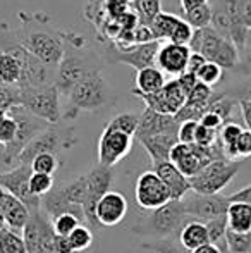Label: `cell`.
I'll return each mask as SVG.
<instances>
[{"label":"cell","mask_w":251,"mask_h":253,"mask_svg":"<svg viewBox=\"0 0 251 253\" xmlns=\"http://www.w3.org/2000/svg\"><path fill=\"white\" fill-rule=\"evenodd\" d=\"M57 67H50L33 55L14 35L12 26L0 23V86L35 88L55 84Z\"/></svg>","instance_id":"1"},{"label":"cell","mask_w":251,"mask_h":253,"mask_svg":"<svg viewBox=\"0 0 251 253\" xmlns=\"http://www.w3.org/2000/svg\"><path fill=\"white\" fill-rule=\"evenodd\" d=\"M3 197H5V191L0 186V229L5 227V219H3Z\"/></svg>","instance_id":"57"},{"label":"cell","mask_w":251,"mask_h":253,"mask_svg":"<svg viewBox=\"0 0 251 253\" xmlns=\"http://www.w3.org/2000/svg\"><path fill=\"white\" fill-rule=\"evenodd\" d=\"M165 74L158 67H146L141 69L134 76V97H146V95H155L165 86Z\"/></svg>","instance_id":"23"},{"label":"cell","mask_w":251,"mask_h":253,"mask_svg":"<svg viewBox=\"0 0 251 253\" xmlns=\"http://www.w3.org/2000/svg\"><path fill=\"white\" fill-rule=\"evenodd\" d=\"M212 17H214V10H212L210 2H207L203 5L196 7V9L184 12L182 19L186 23H189L193 26V30H203V28L212 26Z\"/></svg>","instance_id":"31"},{"label":"cell","mask_w":251,"mask_h":253,"mask_svg":"<svg viewBox=\"0 0 251 253\" xmlns=\"http://www.w3.org/2000/svg\"><path fill=\"white\" fill-rule=\"evenodd\" d=\"M7 114H9V112H7V110H2V109H0V123H2V119L7 116Z\"/></svg>","instance_id":"59"},{"label":"cell","mask_w":251,"mask_h":253,"mask_svg":"<svg viewBox=\"0 0 251 253\" xmlns=\"http://www.w3.org/2000/svg\"><path fill=\"white\" fill-rule=\"evenodd\" d=\"M143 250L153 252V253H191L186 248L181 247L178 238H165V240H150L140 243Z\"/></svg>","instance_id":"33"},{"label":"cell","mask_w":251,"mask_h":253,"mask_svg":"<svg viewBox=\"0 0 251 253\" xmlns=\"http://www.w3.org/2000/svg\"><path fill=\"white\" fill-rule=\"evenodd\" d=\"M225 243L231 253H251V233H236L227 229Z\"/></svg>","instance_id":"38"},{"label":"cell","mask_w":251,"mask_h":253,"mask_svg":"<svg viewBox=\"0 0 251 253\" xmlns=\"http://www.w3.org/2000/svg\"><path fill=\"white\" fill-rule=\"evenodd\" d=\"M30 217L31 213L28 210V207L19 198H16L14 195L5 191V197H3V219H5V227L17 231V233H23Z\"/></svg>","instance_id":"24"},{"label":"cell","mask_w":251,"mask_h":253,"mask_svg":"<svg viewBox=\"0 0 251 253\" xmlns=\"http://www.w3.org/2000/svg\"><path fill=\"white\" fill-rule=\"evenodd\" d=\"M239 110H241L243 121L246 124V129L251 131V102L248 100H239Z\"/></svg>","instance_id":"54"},{"label":"cell","mask_w":251,"mask_h":253,"mask_svg":"<svg viewBox=\"0 0 251 253\" xmlns=\"http://www.w3.org/2000/svg\"><path fill=\"white\" fill-rule=\"evenodd\" d=\"M17 134V123L10 114H7L0 123V147L5 148L16 140Z\"/></svg>","instance_id":"41"},{"label":"cell","mask_w":251,"mask_h":253,"mask_svg":"<svg viewBox=\"0 0 251 253\" xmlns=\"http://www.w3.org/2000/svg\"><path fill=\"white\" fill-rule=\"evenodd\" d=\"M191 253H231V252H229L227 245L218 248V247H215V245H212V243H207V245H203V247L193 250Z\"/></svg>","instance_id":"55"},{"label":"cell","mask_w":251,"mask_h":253,"mask_svg":"<svg viewBox=\"0 0 251 253\" xmlns=\"http://www.w3.org/2000/svg\"><path fill=\"white\" fill-rule=\"evenodd\" d=\"M227 97H231V98H234V100H248L251 102V80L248 81H245V83H241V84H238V86H234V88H231V90H227V91H224Z\"/></svg>","instance_id":"46"},{"label":"cell","mask_w":251,"mask_h":253,"mask_svg":"<svg viewBox=\"0 0 251 253\" xmlns=\"http://www.w3.org/2000/svg\"><path fill=\"white\" fill-rule=\"evenodd\" d=\"M140 98L144 102L146 109L164 114V116H178V112L184 107L186 100H188V93L182 90L178 78H176V80L167 81L165 86L158 93L146 95V97Z\"/></svg>","instance_id":"17"},{"label":"cell","mask_w":251,"mask_h":253,"mask_svg":"<svg viewBox=\"0 0 251 253\" xmlns=\"http://www.w3.org/2000/svg\"><path fill=\"white\" fill-rule=\"evenodd\" d=\"M31 174H33L31 166H24V164H19L9 170H0V186L3 188V191L19 198L33 215L41 210V198L33 195V191L30 190Z\"/></svg>","instance_id":"12"},{"label":"cell","mask_w":251,"mask_h":253,"mask_svg":"<svg viewBox=\"0 0 251 253\" xmlns=\"http://www.w3.org/2000/svg\"><path fill=\"white\" fill-rule=\"evenodd\" d=\"M158 48H160V42L134 45L131 48H124V50L114 47L108 42L100 50V57L105 64H127L138 73V71L146 69V67H157Z\"/></svg>","instance_id":"11"},{"label":"cell","mask_w":251,"mask_h":253,"mask_svg":"<svg viewBox=\"0 0 251 253\" xmlns=\"http://www.w3.org/2000/svg\"><path fill=\"white\" fill-rule=\"evenodd\" d=\"M178 81H179V84L182 86V90H184L188 95L194 90V86H196V84L200 83V80H198L196 74L188 73V71H186V73H182L181 76L178 78Z\"/></svg>","instance_id":"49"},{"label":"cell","mask_w":251,"mask_h":253,"mask_svg":"<svg viewBox=\"0 0 251 253\" xmlns=\"http://www.w3.org/2000/svg\"><path fill=\"white\" fill-rule=\"evenodd\" d=\"M179 123L174 116H164L155 110L144 109L140 116V126L136 131V140L140 138L155 136V134H165V133H178Z\"/></svg>","instance_id":"21"},{"label":"cell","mask_w":251,"mask_h":253,"mask_svg":"<svg viewBox=\"0 0 251 253\" xmlns=\"http://www.w3.org/2000/svg\"><path fill=\"white\" fill-rule=\"evenodd\" d=\"M239 10L246 28L251 30V0H239Z\"/></svg>","instance_id":"53"},{"label":"cell","mask_w":251,"mask_h":253,"mask_svg":"<svg viewBox=\"0 0 251 253\" xmlns=\"http://www.w3.org/2000/svg\"><path fill=\"white\" fill-rule=\"evenodd\" d=\"M9 114L17 123V134H16V140H14L9 147L2 148V153H0V166L5 167L7 170L19 166V157L24 148H26L38 134L43 133L48 126H52V124H47L45 121L35 117L33 114H30L21 105L12 107V109L9 110Z\"/></svg>","instance_id":"7"},{"label":"cell","mask_w":251,"mask_h":253,"mask_svg":"<svg viewBox=\"0 0 251 253\" xmlns=\"http://www.w3.org/2000/svg\"><path fill=\"white\" fill-rule=\"evenodd\" d=\"M191 57V48L186 45H176V43H160L157 55V67L164 74L179 78L188 69V62Z\"/></svg>","instance_id":"19"},{"label":"cell","mask_w":251,"mask_h":253,"mask_svg":"<svg viewBox=\"0 0 251 253\" xmlns=\"http://www.w3.org/2000/svg\"><path fill=\"white\" fill-rule=\"evenodd\" d=\"M50 220H52V226H54L55 234H57V236H66V238H69L81 224H84L83 220L77 215H74V213H61V215L54 217V219H50Z\"/></svg>","instance_id":"35"},{"label":"cell","mask_w":251,"mask_h":253,"mask_svg":"<svg viewBox=\"0 0 251 253\" xmlns=\"http://www.w3.org/2000/svg\"><path fill=\"white\" fill-rule=\"evenodd\" d=\"M239 167H241V162H238V160H214L189 179L191 191L201 195H220V191L239 172Z\"/></svg>","instance_id":"10"},{"label":"cell","mask_w":251,"mask_h":253,"mask_svg":"<svg viewBox=\"0 0 251 253\" xmlns=\"http://www.w3.org/2000/svg\"><path fill=\"white\" fill-rule=\"evenodd\" d=\"M151 170L164 181V184L171 191L172 200H182L191 191L189 179L171 162V160H158L151 162Z\"/></svg>","instance_id":"20"},{"label":"cell","mask_w":251,"mask_h":253,"mask_svg":"<svg viewBox=\"0 0 251 253\" xmlns=\"http://www.w3.org/2000/svg\"><path fill=\"white\" fill-rule=\"evenodd\" d=\"M55 186V179L54 176H48V174H40V172H33L30 177V190L33 191V195L43 198L47 193H50Z\"/></svg>","instance_id":"39"},{"label":"cell","mask_w":251,"mask_h":253,"mask_svg":"<svg viewBox=\"0 0 251 253\" xmlns=\"http://www.w3.org/2000/svg\"><path fill=\"white\" fill-rule=\"evenodd\" d=\"M134 198H136L138 207L146 212L160 209L172 200L169 188L151 169L138 176L136 186H134Z\"/></svg>","instance_id":"13"},{"label":"cell","mask_w":251,"mask_h":253,"mask_svg":"<svg viewBox=\"0 0 251 253\" xmlns=\"http://www.w3.org/2000/svg\"><path fill=\"white\" fill-rule=\"evenodd\" d=\"M222 76H224V69L214 62H207L203 67H201L200 73H198L200 83L207 84V86H210V88H214L215 84L220 83Z\"/></svg>","instance_id":"40"},{"label":"cell","mask_w":251,"mask_h":253,"mask_svg":"<svg viewBox=\"0 0 251 253\" xmlns=\"http://www.w3.org/2000/svg\"><path fill=\"white\" fill-rule=\"evenodd\" d=\"M62 166V160L59 155L54 153H41V155L35 157L31 162V170L40 174H48V176H55L59 167Z\"/></svg>","instance_id":"34"},{"label":"cell","mask_w":251,"mask_h":253,"mask_svg":"<svg viewBox=\"0 0 251 253\" xmlns=\"http://www.w3.org/2000/svg\"><path fill=\"white\" fill-rule=\"evenodd\" d=\"M217 141H218V131L208 129V127H205V126H201V124H198L196 140H194V145H198V147L210 148V147H214V145L217 143Z\"/></svg>","instance_id":"44"},{"label":"cell","mask_w":251,"mask_h":253,"mask_svg":"<svg viewBox=\"0 0 251 253\" xmlns=\"http://www.w3.org/2000/svg\"><path fill=\"white\" fill-rule=\"evenodd\" d=\"M178 240H179V243H181V247L186 248L188 252H193V250H196V248L203 247V245L210 243L207 224H205L203 220L189 219L188 222L182 226V229L179 231Z\"/></svg>","instance_id":"26"},{"label":"cell","mask_w":251,"mask_h":253,"mask_svg":"<svg viewBox=\"0 0 251 253\" xmlns=\"http://www.w3.org/2000/svg\"><path fill=\"white\" fill-rule=\"evenodd\" d=\"M229 202H241L251 207V184L241 188V190L234 191L232 195H229Z\"/></svg>","instance_id":"51"},{"label":"cell","mask_w":251,"mask_h":253,"mask_svg":"<svg viewBox=\"0 0 251 253\" xmlns=\"http://www.w3.org/2000/svg\"><path fill=\"white\" fill-rule=\"evenodd\" d=\"M179 2H181L182 10H184V12H188V10H193V9H196V7L207 3L208 0H179Z\"/></svg>","instance_id":"56"},{"label":"cell","mask_w":251,"mask_h":253,"mask_svg":"<svg viewBox=\"0 0 251 253\" xmlns=\"http://www.w3.org/2000/svg\"><path fill=\"white\" fill-rule=\"evenodd\" d=\"M246 50H251V30L248 31V37H246V45H245Z\"/></svg>","instance_id":"58"},{"label":"cell","mask_w":251,"mask_h":253,"mask_svg":"<svg viewBox=\"0 0 251 253\" xmlns=\"http://www.w3.org/2000/svg\"><path fill=\"white\" fill-rule=\"evenodd\" d=\"M64 197L67 198L72 205L83 207L86 202V195H88V177L86 174L79 177H74L72 181L66 184H61Z\"/></svg>","instance_id":"29"},{"label":"cell","mask_w":251,"mask_h":253,"mask_svg":"<svg viewBox=\"0 0 251 253\" xmlns=\"http://www.w3.org/2000/svg\"><path fill=\"white\" fill-rule=\"evenodd\" d=\"M19 26L12 28L16 38L36 59L50 67H59L66 52V30L45 12H19Z\"/></svg>","instance_id":"2"},{"label":"cell","mask_w":251,"mask_h":253,"mask_svg":"<svg viewBox=\"0 0 251 253\" xmlns=\"http://www.w3.org/2000/svg\"><path fill=\"white\" fill-rule=\"evenodd\" d=\"M198 124H200V123H196V121H184V123L179 124V129H178L179 143L194 145V140H196Z\"/></svg>","instance_id":"43"},{"label":"cell","mask_w":251,"mask_h":253,"mask_svg":"<svg viewBox=\"0 0 251 253\" xmlns=\"http://www.w3.org/2000/svg\"><path fill=\"white\" fill-rule=\"evenodd\" d=\"M191 52L201 53L208 62L220 66L224 71H234L239 64L241 52L231 40L218 35L212 26L203 30H194L189 43Z\"/></svg>","instance_id":"6"},{"label":"cell","mask_w":251,"mask_h":253,"mask_svg":"<svg viewBox=\"0 0 251 253\" xmlns=\"http://www.w3.org/2000/svg\"><path fill=\"white\" fill-rule=\"evenodd\" d=\"M193 35H194L193 26H191L189 23H186L184 19H181V21H179L178 26H176L174 33H172V35H171V38H169V43L186 45V47H189Z\"/></svg>","instance_id":"42"},{"label":"cell","mask_w":251,"mask_h":253,"mask_svg":"<svg viewBox=\"0 0 251 253\" xmlns=\"http://www.w3.org/2000/svg\"><path fill=\"white\" fill-rule=\"evenodd\" d=\"M104 64L105 62L100 53H95L88 48L84 35L66 30V52H64L62 62L57 67V78H55V86L59 93L67 97L71 88L77 81L93 71L102 69Z\"/></svg>","instance_id":"3"},{"label":"cell","mask_w":251,"mask_h":253,"mask_svg":"<svg viewBox=\"0 0 251 253\" xmlns=\"http://www.w3.org/2000/svg\"><path fill=\"white\" fill-rule=\"evenodd\" d=\"M67 109L62 119H76L81 112H97L115 102V93L102 69L86 74L67 93Z\"/></svg>","instance_id":"4"},{"label":"cell","mask_w":251,"mask_h":253,"mask_svg":"<svg viewBox=\"0 0 251 253\" xmlns=\"http://www.w3.org/2000/svg\"><path fill=\"white\" fill-rule=\"evenodd\" d=\"M181 19H182V17L176 16V14L164 12V10H162V12L153 19V23L150 24L151 31H153L155 40L160 42V43L169 42V38H171V35L174 33L176 26H178Z\"/></svg>","instance_id":"28"},{"label":"cell","mask_w":251,"mask_h":253,"mask_svg":"<svg viewBox=\"0 0 251 253\" xmlns=\"http://www.w3.org/2000/svg\"><path fill=\"white\" fill-rule=\"evenodd\" d=\"M86 177H88V195H86V202L83 205L84 219H86V224L91 229L97 231L100 229V226H98L97 217H95V210H97V205L102 200V197L110 191V184L112 179H114V170H112V167H104L100 164H97L86 174Z\"/></svg>","instance_id":"14"},{"label":"cell","mask_w":251,"mask_h":253,"mask_svg":"<svg viewBox=\"0 0 251 253\" xmlns=\"http://www.w3.org/2000/svg\"><path fill=\"white\" fill-rule=\"evenodd\" d=\"M54 247H55V252L57 253H77V252H74L69 238H66V236H57V234H55Z\"/></svg>","instance_id":"52"},{"label":"cell","mask_w":251,"mask_h":253,"mask_svg":"<svg viewBox=\"0 0 251 253\" xmlns=\"http://www.w3.org/2000/svg\"><path fill=\"white\" fill-rule=\"evenodd\" d=\"M93 229H91L88 224H81L76 231L69 236V241L72 245L74 252L77 253H84L86 250H90V247L93 245Z\"/></svg>","instance_id":"36"},{"label":"cell","mask_w":251,"mask_h":253,"mask_svg":"<svg viewBox=\"0 0 251 253\" xmlns=\"http://www.w3.org/2000/svg\"><path fill=\"white\" fill-rule=\"evenodd\" d=\"M208 60L205 59L201 53H196V52H191V57H189V62H188V73H193V74H196L198 76V73L201 71V67L207 64Z\"/></svg>","instance_id":"50"},{"label":"cell","mask_w":251,"mask_h":253,"mask_svg":"<svg viewBox=\"0 0 251 253\" xmlns=\"http://www.w3.org/2000/svg\"><path fill=\"white\" fill-rule=\"evenodd\" d=\"M133 136L121 131L108 129L105 127L104 133L100 134L97 147V159L98 164L104 167H114L122 159H126L127 153L133 148Z\"/></svg>","instance_id":"16"},{"label":"cell","mask_w":251,"mask_h":253,"mask_svg":"<svg viewBox=\"0 0 251 253\" xmlns=\"http://www.w3.org/2000/svg\"><path fill=\"white\" fill-rule=\"evenodd\" d=\"M41 212L47 213L50 219L61 215V213H74V215H77L84 224H86L83 207L72 205V203L67 200V198L64 197V193H62L61 184H55L54 190L41 198Z\"/></svg>","instance_id":"22"},{"label":"cell","mask_w":251,"mask_h":253,"mask_svg":"<svg viewBox=\"0 0 251 253\" xmlns=\"http://www.w3.org/2000/svg\"><path fill=\"white\" fill-rule=\"evenodd\" d=\"M0 253H28L23 234L9 227L0 229Z\"/></svg>","instance_id":"30"},{"label":"cell","mask_w":251,"mask_h":253,"mask_svg":"<svg viewBox=\"0 0 251 253\" xmlns=\"http://www.w3.org/2000/svg\"><path fill=\"white\" fill-rule=\"evenodd\" d=\"M181 202L182 207H184L186 215L191 217V219L203 220V222L218 219V217H225L229 205H231L229 197H222V195H201V193H194V191H189Z\"/></svg>","instance_id":"15"},{"label":"cell","mask_w":251,"mask_h":253,"mask_svg":"<svg viewBox=\"0 0 251 253\" xmlns=\"http://www.w3.org/2000/svg\"><path fill=\"white\" fill-rule=\"evenodd\" d=\"M127 210H129V205H127L124 195L110 190L98 202L95 217H97V222L100 227H114L126 219Z\"/></svg>","instance_id":"18"},{"label":"cell","mask_w":251,"mask_h":253,"mask_svg":"<svg viewBox=\"0 0 251 253\" xmlns=\"http://www.w3.org/2000/svg\"><path fill=\"white\" fill-rule=\"evenodd\" d=\"M227 227L236 233H251V207L241 202H231L225 213Z\"/></svg>","instance_id":"27"},{"label":"cell","mask_w":251,"mask_h":253,"mask_svg":"<svg viewBox=\"0 0 251 253\" xmlns=\"http://www.w3.org/2000/svg\"><path fill=\"white\" fill-rule=\"evenodd\" d=\"M77 143V136L74 127L62 126L59 124H52L48 126L43 133H40L26 148L23 150L19 157V164L24 166H31L35 157L41 155V153H54V155L61 157L62 152L72 148Z\"/></svg>","instance_id":"8"},{"label":"cell","mask_w":251,"mask_h":253,"mask_svg":"<svg viewBox=\"0 0 251 253\" xmlns=\"http://www.w3.org/2000/svg\"><path fill=\"white\" fill-rule=\"evenodd\" d=\"M200 124L205 127H208V129H214V131H220V127L224 126V119H222L218 114L212 112V110H207V112L203 114V117L200 119Z\"/></svg>","instance_id":"47"},{"label":"cell","mask_w":251,"mask_h":253,"mask_svg":"<svg viewBox=\"0 0 251 253\" xmlns=\"http://www.w3.org/2000/svg\"><path fill=\"white\" fill-rule=\"evenodd\" d=\"M250 155H251V131L245 129L241 136H239L238 143H236L234 160L239 162V159H245V157H250Z\"/></svg>","instance_id":"45"},{"label":"cell","mask_w":251,"mask_h":253,"mask_svg":"<svg viewBox=\"0 0 251 253\" xmlns=\"http://www.w3.org/2000/svg\"><path fill=\"white\" fill-rule=\"evenodd\" d=\"M138 126H140V116L133 112H122L119 116H115L114 119L108 121V124L105 127L108 129H115L121 131V133H126L129 136H136Z\"/></svg>","instance_id":"32"},{"label":"cell","mask_w":251,"mask_h":253,"mask_svg":"<svg viewBox=\"0 0 251 253\" xmlns=\"http://www.w3.org/2000/svg\"><path fill=\"white\" fill-rule=\"evenodd\" d=\"M232 73L239 74V76L251 78V50H243L241 57H239V64L236 66V69Z\"/></svg>","instance_id":"48"},{"label":"cell","mask_w":251,"mask_h":253,"mask_svg":"<svg viewBox=\"0 0 251 253\" xmlns=\"http://www.w3.org/2000/svg\"><path fill=\"white\" fill-rule=\"evenodd\" d=\"M19 105L24 107L35 117L45 121L47 124H59L62 119L61 93L55 84L21 88Z\"/></svg>","instance_id":"9"},{"label":"cell","mask_w":251,"mask_h":253,"mask_svg":"<svg viewBox=\"0 0 251 253\" xmlns=\"http://www.w3.org/2000/svg\"><path fill=\"white\" fill-rule=\"evenodd\" d=\"M191 217L186 215L181 200H171L167 205L157 210H151L146 215L140 217L131 226V231L138 236L165 240V238H178L179 231L182 229Z\"/></svg>","instance_id":"5"},{"label":"cell","mask_w":251,"mask_h":253,"mask_svg":"<svg viewBox=\"0 0 251 253\" xmlns=\"http://www.w3.org/2000/svg\"><path fill=\"white\" fill-rule=\"evenodd\" d=\"M207 224V231H208V240L212 245L215 247H225V234H227V219L225 217H218V219L208 220Z\"/></svg>","instance_id":"37"},{"label":"cell","mask_w":251,"mask_h":253,"mask_svg":"<svg viewBox=\"0 0 251 253\" xmlns=\"http://www.w3.org/2000/svg\"><path fill=\"white\" fill-rule=\"evenodd\" d=\"M141 145L148 155L151 157V162H158V160H169L171 150L179 143L178 133H165V134H155V136L140 138Z\"/></svg>","instance_id":"25"}]
</instances>
